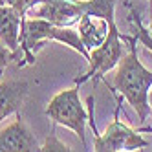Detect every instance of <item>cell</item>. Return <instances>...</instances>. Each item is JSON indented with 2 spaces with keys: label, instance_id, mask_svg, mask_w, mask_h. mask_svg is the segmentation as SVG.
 <instances>
[{
  "label": "cell",
  "instance_id": "cell-5",
  "mask_svg": "<svg viewBox=\"0 0 152 152\" xmlns=\"http://www.w3.org/2000/svg\"><path fill=\"white\" fill-rule=\"evenodd\" d=\"M123 40L125 37H121V33L117 31L115 20L110 24V33H108L106 40L101 46H97L94 50L88 51V70L83 77L75 79V84H83L88 79H103L108 72H112L117 62L121 61L123 53Z\"/></svg>",
  "mask_w": 152,
  "mask_h": 152
},
{
  "label": "cell",
  "instance_id": "cell-1",
  "mask_svg": "<svg viewBox=\"0 0 152 152\" xmlns=\"http://www.w3.org/2000/svg\"><path fill=\"white\" fill-rule=\"evenodd\" d=\"M128 42H130L128 53L121 57L117 66L112 70L110 77H103V79L106 81V84L115 88L128 101V104L137 114L139 121H145L150 114L148 90L152 86V72L147 70L137 59L134 40L128 39Z\"/></svg>",
  "mask_w": 152,
  "mask_h": 152
},
{
  "label": "cell",
  "instance_id": "cell-13",
  "mask_svg": "<svg viewBox=\"0 0 152 152\" xmlns=\"http://www.w3.org/2000/svg\"><path fill=\"white\" fill-rule=\"evenodd\" d=\"M0 2H4V4H7V6H13L15 9H18V11L26 17L29 9L35 7L37 4H40L42 0H0Z\"/></svg>",
  "mask_w": 152,
  "mask_h": 152
},
{
  "label": "cell",
  "instance_id": "cell-8",
  "mask_svg": "<svg viewBox=\"0 0 152 152\" xmlns=\"http://www.w3.org/2000/svg\"><path fill=\"white\" fill-rule=\"evenodd\" d=\"M114 20H108V18L99 17V15L84 13L77 22V31H79L83 46L88 51L97 48V46H101L106 40L108 33H110V24Z\"/></svg>",
  "mask_w": 152,
  "mask_h": 152
},
{
  "label": "cell",
  "instance_id": "cell-9",
  "mask_svg": "<svg viewBox=\"0 0 152 152\" xmlns=\"http://www.w3.org/2000/svg\"><path fill=\"white\" fill-rule=\"evenodd\" d=\"M22 22H24V15L18 9L0 2V40L11 51H15L17 57H18V51H20Z\"/></svg>",
  "mask_w": 152,
  "mask_h": 152
},
{
  "label": "cell",
  "instance_id": "cell-6",
  "mask_svg": "<svg viewBox=\"0 0 152 152\" xmlns=\"http://www.w3.org/2000/svg\"><path fill=\"white\" fill-rule=\"evenodd\" d=\"M94 150L97 152H119V150H139L148 145V141L137 134L136 130L126 126L125 123L114 121L106 126L103 134L94 132Z\"/></svg>",
  "mask_w": 152,
  "mask_h": 152
},
{
  "label": "cell",
  "instance_id": "cell-7",
  "mask_svg": "<svg viewBox=\"0 0 152 152\" xmlns=\"http://www.w3.org/2000/svg\"><path fill=\"white\" fill-rule=\"evenodd\" d=\"M39 141L17 112L13 123L0 130V152H29L39 150Z\"/></svg>",
  "mask_w": 152,
  "mask_h": 152
},
{
  "label": "cell",
  "instance_id": "cell-10",
  "mask_svg": "<svg viewBox=\"0 0 152 152\" xmlns=\"http://www.w3.org/2000/svg\"><path fill=\"white\" fill-rule=\"evenodd\" d=\"M28 92L29 84L26 81H0V123L20 110Z\"/></svg>",
  "mask_w": 152,
  "mask_h": 152
},
{
  "label": "cell",
  "instance_id": "cell-18",
  "mask_svg": "<svg viewBox=\"0 0 152 152\" xmlns=\"http://www.w3.org/2000/svg\"><path fill=\"white\" fill-rule=\"evenodd\" d=\"M150 2H152V0H150Z\"/></svg>",
  "mask_w": 152,
  "mask_h": 152
},
{
  "label": "cell",
  "instance_id": "cell-3",
  "mask_svg": "<svg viewBox=\"0 0 152 152\" xmlns=\"http://www.w3.org/2000/svg\"><path fill=\"white\" fill-rule=\"evenodd\" d=\"M84 13L115 20V0H42L26 17L46 18L57 26H73Z\"/></svg>",
  "mask_w": 152,
  "mask_h": 152
},
{
  "label": "cell",
  "instance_id": "cell-15",
  "mask_svg": "<svg viewBox=\"0 0 152 152\" xmlns=\"http://www.w3.org/2000/svg\"><path fill=\"white\" fill-rule=\"evenodd\" d=\"M148 13H150V24H148V33L152 37V2H150V7H148Z\"/></svg>",
  "mask_w": 152,
  "mask_h": 152
},
{
  "label": "cell",
  "instance_id": "cell-16",
  "mask_svg": "<svg viewBox=\"0 0 152 152\" xmlns=\"http://www.w3.org/2000/svg\"><path fill=\"white\" fill-rule=\"evenodd\" d=\"M148 104H150V112H152V86H150V90H148Z\"/></svg>",
  "mask_w": 152,
  "mask_h": 152
},
{
  "label": "cell",
  "instance_id": "cell-4",
  "mask_svg": "<svg viewBox=\"0 0 152 152\" xmlns=\"http://www.w3.org/2000/svg\"><path fill=\"white\" fill-rule=\"evenodd\" d=\"M44 112L55 125L73 130L79 136L83 147L86 145V123H88L90 115L84 104L81 103L77 86H72V88L61 90L59 94H55L50 99Z\"/></svg>",
  "mask_w": 152,
  "mask_h": 152
},
{
  "label": "cell",
  "instance_id": "cell-11",
  "mask_svg": "<svg viewBox=\"0 0 152 152\" xmlns=\"http://www.w3.org/2000/svg\"><path fill=\"white\" fill-rule=\"evenodd\" d=\"M39 150H44V152H68V150H73L72 147H68L66 143H62V141L55 136V134H50L46 137V141L40 145Z\"/></svg>",
  "mask_w": 152,
  "mask_h": 152
},
{
  "label": "cell",
  "instance_id": "cell-14",
  "mask_svg": "<svg viewBox=\"0 0 152 152\" xmlns=\"http://www.w3.org/2000/svg\"><path fill=\"white\" fill-rule=\"evenodd\" d=\"M15 59H17V53L11 51L2 40H0V75L4 73V70L7 68V64L11 61H15Z\"/></svg>",
  "mask_w": 152,
  "mask_h": 152
},
{
  "label": "cell",
  "instance_id": "cell-17",
  "mask_svg": "<svg viewBox=\"0 0 152 152\" xmlns=\"http://www.w3.org/2000/svg\"><path fill=\"white\" fill-rule=\"evenodd\" d=\"M0 77H2V75H0Z\"/></svg>",
  "mask_w": 152,
  "mask_h": 152
},
{
  "label": "cell",
  "instance_id": "cell-12",
  "mask_svg": "<svg viewBox=\"0 0 152 152\" xmlns=\"http://www.w3.org/2000/svg\"><path fill=\"white\" fill-rule=\"evenodd\" d=\"M132 22H134V26H136V37L141 40V44H143L147 50H150L152 51V37H150V33H148V29H145L143 28V24H141V20L136 17V13L132 11Z\"/></svg>",
  "mask_w": 152,
  "mask_h": 152
},
{
  "label": "cell",
  "instance_id": "cell-2",
  "mask_svg": "<svg viewBox=\"0 0 152 152\" xmlns=\"http://www.w3.org/2000/svg\"><path fill=\"white\" fill-rule=\"evenodd\" d=\"M46 40H57V42H61V44H64V46H70L72 50H75L79 55H83L86 61H88V50L83 46L77 28L57 26V24H51L50 20L39 18V17H29V18L24 17L18 57H20V53H24L26 62L33 64L35 62L33 51Z\"/></svg>",
  "mask_w": 152,
  "mask_h": 152
}]
</instances>
